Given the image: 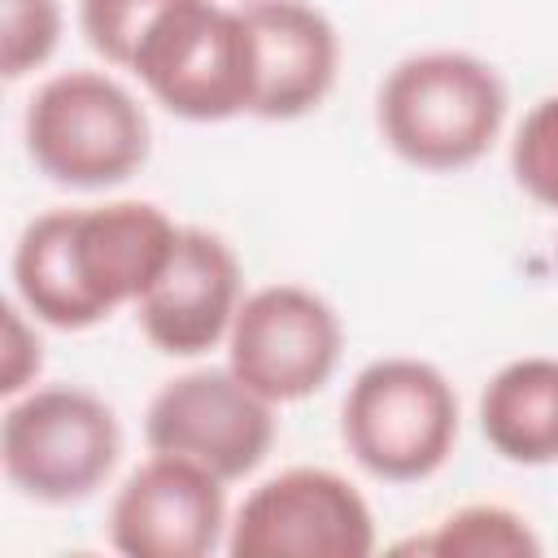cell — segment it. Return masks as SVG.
I'll return each mask as SVG.
<instances>
[{
	"mask_svg": "<svg viewBox=\"0 0 558 558\" xmlns=\"http://www.w3.org/2000/svg\"><path fill=\"white\" fill-rule=\"evenodd\" d=\"M179 222L153 201H105L31 218L13 248V292L52 331H87L135 305L161 275Z\"/></svg>",
	"mask_w": 558,
	"mask_h": 558,
	"instance_id": "cell-1",
	"label": "cell"
},
{
	"mask_svg": "<svg viewBox=\"0 0 558 558\" xmlns=\"http://www.w3.org/2000/svg\"><path fill=\"white\" fill-rule=\"evenodd\" d=\"M501 74L462 48L401 57L375 96L379 140L414 170L453 174L475 166L506 126Z\"/></svg>",
	"mask_w": 558,
	"mask_h": 558,
	"instance_id": "cell-2",
	"label": "cell"
},
{
	"mask_svg": "<svg viewBox=\"0 0 558 558\" xmlns=\"http://www.w3.org/2000/svg\"><path fill=\"white\" fill-rule=\"evenodd\" d=\"M35 170L74 192H105L140 174L153 148L144 105L105 70H65L35 87L22 113Z\"/></svg>",
	"mask_w": 558,
	"mask_h": 558,
	"instance_id": "cell-3",
	"label": "cell"
},
{
	"mask_svg": "<svg viewBox=\"0 0 558 558\" xmlns=\"http://www.w3.org/2000/svg\"><path fill=\"white\" fill-rule=\"evenodd\" d=\"M340 440L366 475L418 484L436 475L458 445V392L449 375L423 357H375L344 392Z\"/></svg>",
	"mask_w": 558,
	"mask_h": 558,
	"instance_id": "cell-4",
	"label": "cell"
},
{
	"mask_svg": "<svg viewBox=\"0 0 558 558\" xmlns=\"http://www.w3.org/2000/svg\"><path fill=\"white\" fill-rule=\"evenodd\" d=\"M131 74L183 122H227L253 113L257 52L240 4L179 0L144 35Z\"/></svg>",
	"mask_w": 558,
	"mask_h": 558,
	"instance_id": "cell-5",
	"label": "cell"
},
{
	"mask_svg": "<svg viewBox=\"0 0 558 558\" xmlns=\"http://www.w3.org/2000/svg\"><path fill=\"white\" fill-rule=\"evenodd\" d=\"M122 458L113 405L78 384H48L9 397L0 418V462L9 484L39 506L87 501Z\"/></svg>",
	"mask_w": 558,
	"mask_h": 558,
	"instance_id": "cell-6",
	"label": "cell"
},
{
	"mask_svg": "<svg viewBox=\"0 0 558 558\" xmlns=\"http://www.w3.org/2000/svg\"><path fill=\"white\" fill-rule=\"evenodd\" d=\"M222 549L231 558H366L375 514L340 471L288 466L240 501Z\"/></svg>",
	"mask_w": 558,
	"mask_h": 558,
	"instance_id": "cell-7",
	"label": "cell"
},
{
	"mask_svg": "<svg viewBox=\"0 0 558 558\" xmlns=\"http://www.w3.org/2000/svg\"><path fill=\"white\" fill-rule=\"evenodd\" d=\"M340 353V314L301 283H266L244 292L227 331V366L270 405L314 397L336 375Z\"/></svg>",
	"mask_w": 558,
	"mask_h": 558,
	"instance_id": "cell-8",
	"label": "cell"
},
{
	"mask_svg": "<svg viewBox=\"0 0 558 558\" xmlns=\"http://www.w3.org/2000/svg\"><path fill=\"white\" fill-rule=\"evenodd\" d=\"M144 445L209 466L218 480L253 475L275 445V405L231 366H201L166 379L144 410Z\"/></svg>",
	"mask_w": 558,
	"mask_h": 558,
	"instance_id": "cell-9",
	"label": "cell"
},
{
	"mask_svg": "<svg viewBox=\"0 0 558 558\" xmlns=\"http://www.w3.org/2000/svg\"><path fill=\"white\" fill-rule=\"evenodd\" d=\"M227 480L157 449L122 480L109 506V545L126 558H205L227 545Z\"/></svg>",
	"mask_w": 558,
	"mask_h": 558,
	"instance_id": "cell-10",
	"label": "cell"
},
{
	"mask_svg": "<svg viewBox=\"0 0 558 558\" xmlns=\"http://www.w3.org/2000/svg\"><path fill=\"white\" fill-rule=\"evenodd\" d=\"M240 301L244 275L235 248L205 227H179L161 275L135 301V323L157 353L201 357L214 344H227Z\"/></svg>",
	"mask_w": 558,
	"mask_h": 558,
	"instance_id": "cell-11",
	"label": "cell"
},
{
	"mask_svg": "<svg viewBox=\"0 0 558 558\" xmlns=\"http://www.w3.org/2000/svg\"><path fill=\"white\" fill-rule=\"evenodd\" d=\"M257 52L253 118L292 122L314 113L340 74V35L331 17L305 0H244Z\"/></svg>",
	"mask_w": 558,
	"mask_h": 558,
	"instance_id": "cell-12",
	"label": "cell"
},
{
	"mask_svg": "<svg viewBox=\"0 0 558 558\" xmlns=\"http://www.w3.org/2000/svg\"><path fill=\"white\" fill-rule=\"evenodd\" d=\"M480 432L514 466L558 462V357L532 353L506 362L480 392Z\"/></svg>",
	"mask_w": 558,
	"mask_h": 558,
	"instance_id": "cell-13",
	"label": "cell"
},
{
	"mask_svg": "<svg viewBox=\"0 0 558 558\" xmlns=\"http://www.w3.org/2000/svg\"><path fill=\"white\" fill-rule=\"evenodd\" d=\"M397 549L432 558H532L541 554V536L519 510L497 501H471L436 519L423 536L401 541Z\"/></svg>",
	"mask_w": 558,
	"mask_h": 558,
	"instance_id": "cell-14",
	"label": "cell"
},
{
	"mask_svg": "<svg viewBox=\"0 0 558 558\" xmlns=\"http://www.w3.org/2000/svg\"><path fill=\"white\" fill-rule=\"evenodd\" d=\"M179 0H78V31L96 57L118 70H131L144 35Z\"/></svg>",
	"mask_w": 558,
	"mask_h": 558,
	"instance_id": "cell-15",
	"label": "cell"
},
{
	"mask_svg": "<svg viewBox=\"0 0 558 558\" xmlns=\"http://www.w3.org/2000/svg\"><path fill=\"white\" fill-rule=\"evenodd\" d=\"M514 183L545 209H558V92L541 96L510 140Z\"/></svg>",
	"mask_w": 558,
	"mask_h": 558,
	"instance_id": "cell-16",
	"label": "cell"
},
{
	"mask_svg": "<svg viewBox=\"0 0 558 558\" xmlns=\"http://www.w3.org/2000/svg\"><path fill=\"white\" fill-rule=\"evenodd\" d=\"M61 0H4L0 65L4 78H26L44 70L61 44Z\"/></svg>",
	"mask_w": 558,
	"mask_h": 558,
	"instance_id": "cell-17",
	"label": "cell"
},
{
	"mask_svg": "<svg viewBox=\"0 0 558 558\" xmlns=\"http://www.w3.org/2000/svg\"><path fill=\"white\" fill-rule=\"evenodd\" d=\"M44 371V344L35 331V318L26 314L22 301L4 305V344H0V392L4 397H22L26 388H35Z\"/></svg>",
	"mask_w": 558,
	"mask_h": 558,
	"instance_id": "cell-18",
	"label": "cell"
},
{
	"mask_svg": "<svg viewBox=\"0 0 558 558\" xmlns=\"http://www.w3.org/2000/svg\"><path fill=\"white\" fill-rule=\"evenodd\" d=\"M240 4H244V0H240Z\"/></svg>",
	"mask_w": 558,
	"mask_h": 558,
	"instance_id": "cell-19",
	"label": "cell"
}]
</instances>
